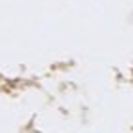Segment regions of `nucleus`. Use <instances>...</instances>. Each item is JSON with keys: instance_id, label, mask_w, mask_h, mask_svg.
I'll return each mask as SVG.
<instances>
[]
</instances>
